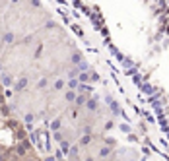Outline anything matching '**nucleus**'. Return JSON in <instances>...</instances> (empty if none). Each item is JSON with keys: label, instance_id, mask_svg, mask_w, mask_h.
<instances>
[{"label": "nucleus", "instance_id": "obj_19", "mask_svg": "<svg viewBox=\"0 0 169 161\" xmlns=\"http://www.w3.org/2000/svg\"><path fill=\"white\" fill-rule=\"evenodd\" d=\"M25 152H27V149H25L23 146H18V148H16V153H18L20 157H23V155H25Z\"/></svg>", "mask_w": 169, "mask_h": 161}, {"label": "nucleus", "instance_id": "obj_13", "mask_svg": "<svg viewBox=\"0 0 169 161\" xmlns=\"http://www.w3.org/2000/svg\"><path fill=\"white\" fill-rule=\"evenodd\" d=\"M64 85H66V82H64L62 78H59V80L55 82V89H56V91H60V89H64Z\"/></svg>", "mask_w": 169, "mask_h": 161}, {"label": "nucleus", "instance_id": "obj_14", "mask_svg": "<svg viewBox=\"0 0 169 161\" xmlns=\"http://www.w3.org/2000/svg\"><path fill=\"white\" fill-rule=\"evenodd\" d=\"M76 68H78V72H80V74H82V72H88V68H89V66H88V62H86V60H84V62H80V64H78V66H76Z\"/></svg>", "mask_w": 169, "mask_h": 161}, {"label": "nucleus", "instance_id": "obj_4", "mask_svg": "<svg viewBox=\"0 0 169 161\" xmlns=\"http://www.w3.org/2000/svg\"><path fill=\"white\" fill-rule=\"evenodd\" d=\"M0 84H2V85H6V88L14 85V76H10V74H4L2 80H0Z\"/></svg>", "mask_w": 169, "mask_h": 161}, {"label": "nucleus", "instance_id": "obj_17", "mask_svg": "<svg viewBox=\"0 0 169 161\" xmlns=\"http://www.w3.org/2000/svg\"><path fill=\"white\" fill-rule=\"evenodd\" d=\"M23 120H25V124H27V126H31V122H33V120H35V116H33V115H31V113H27V115H25V116H23Z\"/></svg>", "mask_w": 169, "mask_h": 161}, {"label": "nucleus", "instance_id": "obj_30", "mask_svg": "<svg viewBox=\"0 0 169 161\" xmlns=\"http://www.w3.org/2000/svg\"><path fill=\"white\" fill-rule=\"evenodd\" d=\"M27 161H35V159H27Z\"/></svg>", "mask_w": 169, "mask_h": 161}, {"label": "nucleus", "instance_id": "obj_24", "mask_svg": "<svg viewBox=\"0 0 169 161\" xmlns=\"http://www.w3.org/2000/svg\"><path fill=\"white\" fill-rule=\"evenodd\" d=\"M120 130L123 132H130V126L128 124H120Z\"/></svg>", "mask_w": 169, "mask_h": 161}, {"label": "nucleus", "instance_id": "obj_7", "mask_svg": "<svg viewBox=\"0 0 169 161\" xmlns=\"http://www.w3.org/2000/svg\"><path fill=\"white\" fill-rule=\"evenodd\" d=\"M111 153H113V148L103 146L101 149H99V157H111Z\"/></svg>", "mask_w": 169, "mask_h": 161}, {"label": "nucleus", "instance_id": "obj_3", "mask_svg": "<svg viewBox=\"0 0 169 161\" xmlns=\"http://www.w3.org/2000/svg\"><path fill=\"white\" fill-rule=\"evenodd\" d=\"M70 62L74 64V66H78L80 62H84V56H82V52H80V51H74V52H72V56H70Z\"/></svg>", "mask_w": 169, "mask_h": 161}, {"label": "nucleus", "instance_id": "obj_23", "mask_svg": "<svg viewBox=\"0 0 169 161\" xmlns=\"http://www.w3.org/2000/svg\"><path fill=\"white\" fill-rule=\"evenodd\" d=\"M113 126H115V122H113V120H107V122H105V130H111Z\"/></svg>", "mask_w": 169, "mask_h": 161}, {"label": "nucleus", "instance_id": "obj_12", "mask_svg": "<svg viewBox=\"0 0 169 161\" xmlns=\"http://www.w3.org/2000/svg\"><path fill=\"white\" fill-rule=\"evenodd\" d=\"M64 97H66V101H68V103H74V101H76V91H70V89H68Z\"/></svg>", "mask_w": 169, "mask_h": 161}, {"label": "nucleus", "instance_id": "obj_29", "mask_svg": "<svg viewBox=\"0 0 169 161\" xmlns=\"http://www.w3.org/2000/svg\"><path fill=\"white\" fill-rule=\"evenodd\" d=\"M2 152H4V148H2V146H0V155H2Z\"/></svg>", "mask_w": 169, "mask_h": 161}, {"label": "nucleus", "instance_id": "obj_31", "mask_svg": "<svg viewBox=\"0 0 169 161\" xmlns=\"http://www.w3.org/2000/svg\"><path fill=\"white\" fill-rule=\"evenodd\" d=\"M115 161H119V159H115Z\"/></svg>", "mask_w": 169, "mask_h": 161}, {"label": "nucleus", "instance_id": "obj_6", "mask_svg": "<svg viewBox=\"0 0 169 161\" xmlns=\"http://www.w3.org/2000/svg\"><path fill=\"white\" fill-rule=\"evenodd\" d=\"M86 101H88V97H86V95L76 93V101H74V103H76V107H84V105H86Z\"/></svg>", "mask_w": 169, "mask_h": 161}, {"label": "nucleus", "instance_id": "obj_10", "mask_svg": "<svg viewBox=\"0 0 169 161\" xmlns=\"http://www.w3.org/2000/svg\"><path fill=\"white\" fill-rule=\"evenodd\" d=\"M59 144H60V149H62V153H68V152H70V144H68V142L64 140V138H62V140H60Z\"/></svg>", "mask_w": 169, "mask_h": 161}, {"label": "nucleus", "instance_id": "obj_1", "mask_svg": "<svg viewBox=\"0 0 169 161\" xmlns=\"http://www.w3.org/2000/svg\"><path fill=\"white\" fill-rule=\"evenodd\" d=\"M25 85H27V78L22 76L18 82H14V91H16V93H22V91L25 89Z\"/></svg>", "mask_w": 169, "mask_h": 161}, {"label": "nucleus", "instance_id": "obj_26", "mask_svg": "<svg viewBox=\"0 0 169 161\" xmlns=\"http://www.w3.org/2000/svg\"><path fill=\"white\" fill-rule=\"evenodd\" d=\"M2 113H4V115H10V107H6V105H2Z\"/></svg>", "mask_w": 169, "mask_h": 161}, {"label": "nucleus", "instance_id": "obj_18", "mask_svg": "<svg viewBox=\"0 0 169 161\" xmlns=\"http://www.w3.org/2000/svg\"><path fill=\"white\" fill-rule=\"evenodd\" d=\"M103 144H105L107 148H115V138H105Z\"/></svg>", "mask_w": 169, "mask_h": 161}, {"label": "nucleus", "instance_id": "obj_11", "mask_svg": "<svg viewBox=\"0 0 169 161\" xmlns=\"http://www.w3.org/2000/svg\"><path fill=\"white\" fill-rule=\"evenodd\" d=\"M78 82H80V84L89 82V72H82V74H78Z\"/></svg>", "mask_w": 169, "mask_h": 161}, {"label": "nucleus", "instance_id": "obj_2", "mask_svg": "<svg viewBox=\"0 0 169 161\" xmlns=\"http://www.w3.org/2000/svg\"><path fill=\"white\" fill-rule=\"evenodd\" d=\"M107 105L111 107L113 115H120V105H119V103H117V101H115L113 97H109V95H107Z\"/></svg>", "mask_w": 169, "mask_h": 161}, {"label": "nucleus", "instance_id": "obj_21", "mask_svg": "<svg viewBox=\"0 0 169 161\" xmlns=\"http://www.w3.org/2000/svg\"><path fill=\"white\" fill-rule=\"evenodd\" d=\"M89 82H99V74L97 72H89Z\"/></svg>", "mask_w": 169, "mask_h": 161}, {"label": "nucleus", "instance_id": "obj_20", "mask_svg": "<svg viewBox=\"0 0 169 161\" xmlns=\"http://www.w3.org/2000/svg\"><path fill=\"white\" fill-rule=\"evenodd\" d=\"M12 41H14V33H12V31H8V33L4 35V43H12Z\"/></svg>", "mask_w": 169, "mask_h": 161}, {"label": "nucleus", "instance_id": "obj_16", "mask_svg": "<svg viewBox=\"0 0 169 161\" xmlns=\"http://www.w3.org/2000/svg\"><path fill=\"white\" fill-rule=\"evenodd\" d=\"M78 85H80V82H78V80H70V82H68V88H70V91H76Z\"/></svg>", "mask_w": 169, "mask_h": 161}, {"label": "nucleus", "instance_id": "obj_27", "mask_svg": "<svg viewBox=\"0 0 169 161\" xmlns=\"http://www.w3.org/2000/svg\"><path fill=\"white\" fill-rule=\"evenodd\" d=\"M47 27H49V29H55V27H56L55 21H49V23H47Z\"/></svg>", "mask_w": 169, "mask_h": 161}, {"label": "nucleus", "instance_id": "obj_15", "mask_svg": "<svg viewBox=\"0 0 169 161\" xmlns=\"http://www.w3.org/2000/svg\"><path fill=\"white\" fill-rule=\"evenodd\" d=\"M47 85H49V78H41V80H39V84H37V88L43 89V88H47Z\"/></svg>", "mask_w": 169, "mask_h": 161}, {"label": "nucleus", "instance_id": "obj_25", "mask_svg": "<svg viewBox=\"0 0 169 161\" xmlns=\"http://www.w3.org/2000/svg\"><path fill=\"white\" fill-rule=\"evenodd\" d=\"M55 140H56V142L62 140V134H60V132H55Z\"/></svg>", "mask_w": 169, "mask_h": 161}, {"label": "nucleus", "instance_id": "obj_22", "mask_svg": "<svg viewBox=\"0 0 169 161\" xmlns=\"http://www.w3.org/2000/svg\"><path fill=\"white\" fill-rule=\"evenodd\" d=\"M16 136H18V140H23V138H25V130H22V128H18Z\"/></svg>", "mask_w": 169, "mask_h": 161}, {"label": "nucleus", "instance_id": "obj_8", "mask_svg": "<svg viewBox=\"0 0 169 161\" xmlns=\"http://www.w3.org/2000/svg\"><path fill=\"white\" fill-rule=\"evenodd\" d=\"M60 126H62V120H60V119H55V120L51 122V130H52V132H59Z\"/></svg>", "mask_w": 169, "mask_h": 161}, {"label": "nucleus", "instance_id": "obj_28", "mask_svg": "<svg viewBox=\"0 0 169 161\" xmlns=\"http://www.w3.org/2000/svg\"><path fill=\"white\" fill-rule=\"evenodd\" d=\"M86 161H93V157H86Z\"/></svg>", "mask_w": 169, "mask_h": 161}, {"label": "nucleus", "instance_id": "obj_5", "mask_svg": "<svg viewBox=\"0 0 169 161\" xmlns=\"http://www.w3.org/2000/svg\"><path fill=\"white\" fill-rule=\"evenodd\" d=\"M84 107H86L88 111H92V113H93V111H97V101H95V99H88Z\"/></svg>", "mask_w": 169, "mask_h": 161}, {"label": "nucleus", "instance_id": "obj_9", "mask_svg": "<svg viewBox=\"0 0 169 161\" xmlns=\"http://www.w3.org/2000/svg\"><path fill=\"white\" fill-rule=\"evenodd\" d=\"M93 138H92V134H84V136L80 138V146H88L89 142H92Z\"/></svg>", "mask_w": 169, "mask_h": 161}]
</instances>
